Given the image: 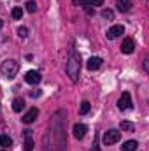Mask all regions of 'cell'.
Listing matches in <instances>:
<instances>
[{
  "label": "cell",
  "mask_w": 149,
  "mask_h": 151,
  "mask_svg": "<svg viewBox=\"0 0 149 151\" xmlns=\"http://www.w3.org/2000/svg\"><path fill=\"white\" fill-rule=\"evenodd\" d=\"M65 70H67V76L70 77L72 83H75L79 79V74H81V56H79V53H75L74 49L69 51V60H67Z\"/></svg>",
  "instance_id": "6da1fadb"
},
{
  "label": "cell",
  "mask_w": 149,
  "mask_h": 151,
  "mask_svg": "<svg viewBox=\"0 0 149 151\" xmlns=\"http://www.w3.org/2000/svg\"><path fill=\"white\" fill-rule=\"evenodd\" d=\"M18 70H19V63L14 62V60H5L0 65V72H2V76L5 79H14L16 74H18Z\"/></svg>",
  "instance_id": "7a4b0ae2"
},
{
  "label": "cell",
  "mask_w": 149,
  "mask_h": 151,
  "mask_svg": "<svg viewBox=\"0 0 149 151\" xmlns=\"http://www.w3.org/2000/svg\"><path fill=\"white\" fill-rule=\"evenodd\" d=\"M119 139H121V132H117V130H107V132L104 134V144H105V146L116 144Z\"/></svg>",
  "instance_id": "3957f363"
},
{
  "label": "cell",
  "mask_w": 149,
  "mask_h": 151,
  "mask_svg": "<svg viewBox=\"0 0 149 151\" xmlns=\"http://www.w3.org/2000/svg\"><path fill=\"white\" fill-rule=\"evenodd\" d=\"M117 107H119L121 111H126V109L132 107V95H130L128 91H125V93L119 97V100H117Z\"/></svg>",
  "instance_id": "277c9868"
},
{
  "label": "cell",
  "mask_w": 149,
  "mask_h": 151,
  "mask_svg": "<svg viewBox=\"0 0 149 151\" xmlns=\"http://www.w3.org/2000/svg\"><path fill=\"white\" fill-rule=\"evenodd\" d=\"M40 74H39L37 70H28L27 74H25V81L28 83V84H39L40 83Z\"/></svg>",
  "instance_id": "5b68a950"
},
{
  "label": "cell",
  "mask_w": 149,
  "mask_h": 151,
  "mask_svg": "<svg viewBox=\"0 0 149 151\" xmlns=\"http://www.w3.org/2000/svg\"><path fill=\"white\" fill-rule=\"evenodd\" d=\"M123 32H125L123 25H114V27H111V28L107 30V39H117Z\"/></svg>",
  "instance_id": "8992f818"
},
{
  "label": "cell",
  "mask_w": 149,
  "mask_h": 151,
  "mask_svg": "<svg viewBox=\"0 0 149 151\" xmlns=\"http://www.w3.org/2000/svg\"><path fill=\"white\" fill-rule=\"evenodd\" d=\"M104 0H74V5H82V7H97V5H102Z\"/></svg>",
  "instance_id": "52a82bcc"
},
{
  "label": "cell",
  "mask_w": 149,
  "mask_h": 151,
  "mask_svg": "<svg viewBox=\"0 0 149 151\" xmlns=\"http://www.w3.org/2000/svg\"><path fill=\"white\" fill-rule=\"evenodd\" d=\"M37 116H39V109L37 107H32L28 113L23 116V123H27V125H30V123H34L35 119H37Z\"/></svg>",
  "instance_id": "ba28073f"
},
{
  "label": "cell",
  "mask_w": 149,
  "mask_h": 151,
  "mask_svg": "<svg viewBox=\"0 0 149 151\" xmlns=\"http://www.w3.org/2000/svg\"><path fill=\"white\" fill-rule=\"evenodd\" d=\"M86 132H88V127H86V125H82V123H75V125H74L75 139H82V137L86 135Z\"/></svg>",
  "instance_id": "9c48e42d"
},
{
  "label": "cell",
  "mask_w": 149,
  "mask_h": 151,
  "mask_svg": "<svg viewBox=\"0 0 149 151\" xmlns=\"http://www.w3.org/2000/svg\"><path fill=\"white\" fill-rule=\"evenodd\" d=\"M133 47H135V42H133L132 39H125V40H123V44H121V51H123L125 55L133 53Z\"/></svg>",
  "instance_id": "30bf717a"
},
{
  "label": "cell",
  "mask_w": 149,
  "mask_h": 151,
  "mask_svg": "<svg viewBox=\"0 0 149 151\" xmlns=\"http://www.w3.org/2000/svg\"><path fill=\"white\" fill-rule=\"evenodd\" d=\"M100 65H102V58H98V56L90 58V60H88V63H86L88 70H97V69H100Z\"/></svg>",
  "instance_id": "8fae6325"
},
{
  "label": "cell",
  "mask_w": 149,
  "mask_h": 151,
  "mask_svg": "<svg viewBox=\"0 0 149 151\" xmlns=\"http://www.w3.org/2000/svg\"><path fill=\"white\" fill-rule=\"evenodd\" d=\"M25 151H34V141H32V130L25 132Z\"/></svg>",
  "instance_id": "7c38bea8"
},
{
  "label": "cell",
  "mask_w": 149,
  "mask_h": 151,
  "mask_svg": "<svg viewBox=\"0 0 149 151\" xmlns=\"http://www.w3.org/2000/svg\"><path fill=\"white\" fill-rule=\"evenodd\" d=\"M117 9L121 11V12H126V11H130L132 9V0H117Z\"/></svg>",
  "instance_id": "4fadbf2b"
},
{
  "label": "cell",
  "mask_w": 149,
  "mask_h": 151,
  "mask_svg": "<svg viewBox=\"0 0 149 151\" xmlns=\"http://www.w3.org/2000/svg\"><path fill=\"white\" fill-rule=\"evenodd\" d=\"M139 148V142L137 141H126L123 146H121V151H135Z\"/></svg>",
  "instance_id": "5bb4252c"
},
{
  "label": "cell",
  "mask_w": 149,
  "mask_h": 151,
  "mask_svg": "<svg viewBox=\"0 0 149 151\" xmlns=\"http://www.w3.org/2000/svg\"><path fill=\"white\" fill-rule=\"evenodd\" d=\"M23 107H25V100L23 99H14V102H12V109L16 111V113H21L23 111Z\"/></svg>",
  "instance_id": "9a60e30c"
},
{
  "label": "cell",
  "mask_w": 149,
  "mask_h": 151,
  "mask_svg": "<svg viewBox=\"0 0 149 151\" xmlns=\"http://www.w3.org/2000/svg\"><path fill=\"white\" fill-rule=\"evenodd\" d=\"M119 127H121L123 132H133V130H135V125H133L132 121H121Z\"/></svg>",
  "instance_id": "2e32d148"
},
{
  "label": "cell",
  "mask_w": 149,
  "mask_h": 151,
  "mask_svg": "<svg viewBox=\"0 0 149 151\" xmlns=\"http://www.w3.org/2000/svg\"><path fill=\"white\" fill-rule=\"evenodd\" d=\"M12 144V139L9 137V135H0V146H4V148H9Z\"/></svg>",
  "instance_id": "e0dca14e"
},
{
  "label": "cell",
  "mask_w": 149,
  "mask_h": 151,
  "mask_svg": "<svg viewBox=\"0 0 149 151\" xmlns=\"http://www.w3.org/2000/svg\"><path fill=\"white\" fill-rule=\"evenodd\" d=\"M79 113H81V114H88V113H90V102H88V100H84V102L81 104Z\"/></svg>",
  "instance_id": "ac0fdd59"
},
{
  "label": "cell",
  "mask_w": 149,
  "mask_h": 151,
  "mask_svg": "<svg viewBox=\"0 0 149 151\" xmlns=\"http://www.w3.org/2000/svg\"><path fill=\"white\" fill-rule=\"evenodd\" d=\"M12 18H14V19H21V18H23V9L14 7V9H12Z\"/></svg>",
  "instance_id": "d6986e66"
},
{
  "label": "cell",
  "mask_w": 149,
  "mask_h": 151,
  "mask_svg": "<svg viewBox=\"0 0 149 151\" xmlns=\"http://www.w3.org/2000/svg\"><path fill=\"white\" fill-rule=\"evenodd\" d=\"M27 11H28V12H35V11H37V4H35L34 0L27 2Z\"/></svg>",
  "instance_id": "ffe728a7"
},
{
  "label": "cell",
  "mask_w": 149,
  "mask_h": 151,
  "mask_svg": "<svg viewBox=\"0 0 149 151\" xmlns=\"http://www.w3.org/2000/svg\"><path fill=\"white\" fill-rule=\"evenodd\" d=\"M102 18H105V19H112L114 14H112L111 9H104V11H102Z\"/></svg>",
  "instance_id": "44dd1931"
},
{
  "label": "cell",
  "mask_w": 149,
  "mask_h": 151,
  "mask_svg": "<svg viewBox=\"0 0 149 151\" xmlns=\"http://www.w3.org/2000/svg\"><path fill=\"white\" fill-rule=\"evenodd\" d=\"M18 35H19L21 39H27V37H28V28H25V27H21V28L18 30Z\"/></svg>",
  "instance_id": "7402d4cb"
},
{
  "label": "cell",
  "mask_w": 149,
  "mask_h": 151,
  "mask_svg": "<svg viewBox=\"0 0 149 151\" xmlns=\"http://www.w3.org/2000/svg\"><path fill=\"white\" fill-rule=\"evenodd\" d=\"M40 95H42V91H40V90H32V91H30V97H32V99L40 97Z\"/></svg>",
  "instance_id": "603a6c76"
},
{
  "label": "cell",
  "mask_w": 149,
  "mask_h": 151,
  "mask_svg": "<svg viewBox=\"0 0 149 151\" xmlns=\"http://www.w3.org/2000/svg\"><path fill=\"white\" fill-rule=\"evenodd\" d=\"M2 27H4V21H2V19H0V28H2Z\"/></svg>",
  "instance_id": "cb8c5ba5"
}]
</instances>
